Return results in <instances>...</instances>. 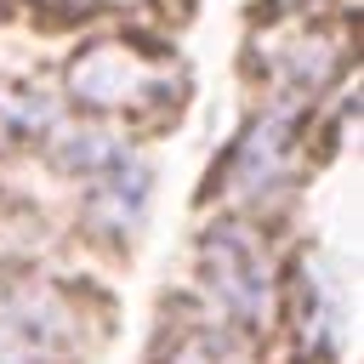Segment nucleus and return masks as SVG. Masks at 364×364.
Wrapping results in <instances>:
<instances>
[{"mask_svg":"<svg viewBox=\"0 0 364 364\" xmlns=\"http://www.w3.org/2000/svg\"><path fill=\"white\" fill-rule=\"evenodd\" d=\"M199 267H205L210 296L233 318H262L267 313V256H262L250 228H239V222L210 228L205 245H199Z\"/></svg>","mask_w":364,"mask_h":364,"instance_id":"1","label":"nucleus"},{"mask_svg":"<svg viewBox=\"0 0 364 364\" xmlns=\"http://www.w3.org/2000/svg\"><path fill=\"white\" fill-rule=\"evenodd\" d=\"M0 330H6V341H11L28 364H34V358H63V353H68V341H74L68 313H63V307H51V296H40V290L11 296V301L0 307Z\"/></svg>","mask_w":364,"mask_h":364,"instance_id":"3","label":"nucleus"},{"mask_svg":"<svg viewBox=\"0 0 364 364\" xmlns=\"http://www.w3.org/2000/svg\"><path fill=\"white\" fill-rule=\"evenodd\" d=\"M142 205H148V171L131 154H119L114 165L97 171V182H91V216L102 228H131L142 216Z\"/></svg>","mask_w":364,"mask_h":364,"instance_id":"4","label":"nucleus"},{"mask_svg":"<svg viewBox=\"0 0 364 364\" xmlns=\"http://www.w3.org/2000/svg\"><path fill=\"white\" fill-rule=\"evenodd\" d=\"M171 364H239V347H233V336H228V330L199 324V330H188V336L176 341Z\"/></svg>","mask_w":364,"mask_h":364,"instance_id":"5","label":"nucleus"},{"mask_svg":"<svg viewBox=\"0 0 364 364\" xmlns=\"http://www.w3.org/2000/svg\"><path fill=\"white\" fill-rule=\"evenodd\" d=\"M68 85H74V97H85L97 108H136V102L165 91V63H154L119 40H102L85 57H74Z\"/></svg>","mask_w":364,"mask_h":364,"instance_id":"2","label":"nucleus"}]
</instances>
